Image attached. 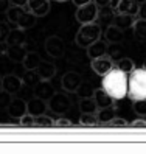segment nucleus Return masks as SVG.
<instances>
[{"mask_svg": "<svg viewBox=\"0 0 146 154\" xmlns=\"http://www.w3.org/2000/svg\"><path fill=\"white\" fill-rule=\"evenodd\" d=\"M92 2L98 6V8H103V6H107L112 3V0H92Z\"/></svg>", "mask_w": 146, "mask_h": 154, "instance_id": "a19ab883", "label": "nucleus"}, {"mask_svg": "<svg viewBox=\"0 0 146 154\" xmlns=\"http://www.w3.org/2000/svg\"><path fill=\"white\" fill-rule=\"evenodd\" d=\"M26 41V34H25V30L22 28H11L10 34L6 38V42L5 45H17V44H25Z\"/></svg>", "mask_w": 146, "mask_h": 154, "instance_id": "5701e85b", "label": "nucleus"}, {"mask_svg": "<svg viewBox=\"0 0 146 154\" xmlns=\"http://www.w3.org/2000/svg\"><path fill=\"white\" fill-rule=\"evenodd\" d=\"M137 17H138V19H146V2L138 5V13H137Z\"/></svg>", "mask_w": 146, "mask_h": 154, "instance_id": "58836bf2", "label": "nucleus"}, {"mask_svg": "<svg viewBox=\"0 0 146 154\" xmlns=\"http://www.w3.org/2000/svg\"><path fill=\"white\" fill-rule=\"evenodd\" d=\"M107 125H111L112 128H126L127 126V122L124 119H120V117H114V119L109 122Z\"/></svg>", "mask_w": 146, "mask_h": 154, "instance_id": "e433bc0d", "label": "nucleus"}, {"mask_svg": "<svg viewBox=\"0 0 146 154\" xmlns=\"http://www.w3.org/2000/svg\"><path fill=\"white\" fill-rule=\"evenodd\" d=\"M53 126H56V128H71L73 123H71V120L65 119L64 115H59V119L54 120V125Z\"/></svg>", "mask_w": 146, "mask_h": 154, "instance_id": "c9c22d12", "label": "nucleus"}, {"mask_svg": "<svg viewBox=\"0 0 146 154\" xmlns=\"http://www.w3.org/2000/svg\"><path fill=\"white\" fill-rule=\"evenodd\" d=\"M28 0H11V5H19V6H26Z\"/></svg>", "mask_w": 146, "mask_h": 154, "instance_id": "79ce46f5", "label": "nucleus"}, {"mask_svg": "<svg viewBox=\"0 0 146 154\" xmlns=\"http://www.w3.org/2000/svg\"><path fill=\"white\" fill-rule=\"evenodd\" d=\"M127 78H129V75L114 67L103 76V89L115 101L123 100L127 97Z\"/></svg>", "mask_w": 146, "mask_h": 154, "instance_id": "f257e3e1", "label": "nucleus"}, {"mask_svg": "<svg viewBox=\"0 0 146 154\" xmlns=\"http://www.w3.org/2000/svg\"><path fill=\"white\" fill-rule=\"evenodd\" d=\"M26 8L36 17H44L50 13L51 5H50V0H28L26 2Z\"/></svg>", "mask_w": 146, "mask_h": 154, "instance_id": "4468645a", "label": "nucleus"}, {"mask_svg": "<svg viewBox=\"0 0 146 154\" xmlns=\"http://www.w3.org/2000/svg\"><path fill=\"white\" fill-rule=\"evenodd\" d=\"M47 109H48L47 100L39 98V97H36V95L26 101V112L31 114L33 117H38V115L45 114V112H47Z\"/></svg>", "mask_w": 146, "mask_h": 154, "instance_id": "9b49d317", "label": "nucleus"}, {"mask_svg": "<svg viewBox=\"0 0 146 154\" xmlns=\"http://www.w3.org/2000/svg\"><path fill=\"white\" fill-rule=\"evenodd\" d=\"M54 2H67V0H54Z\"/></svg>", "mask_w": 146, "mask_h": 154, "instance_id": "de8ad7c7", "label": "nucleus"}, {"mask_svg": "<svg viewBox=\"0 0 146 154\" xmlns=\"http://www.w3.org/2000/svg\"><path fill=\"white\" fill-rule=\"evenodd\" d=\"M47 103L48 109L56 115H65L71 109V98L65 92H54Z\"/></svg>", "mask_w": 146, "mask_h": 154, "instance_id": "39448f33", "label": "nucleus"}, {"mask_svg": "<svg viewBox=\"0 0 146 154\" xmlns=\"http://www.w3.org/2000/svg\"><path fill=\"white\" fill-rule=\"evenodd\" d=\"M2 81H3V76H0V90L3 89V86H2Z\"/></svg>", "mask_w": 146, "mask_h": 154, "instance_id": "a18cd8bd", "label": "nucleus"}, {"mask_svg": "<svg viewBox=\"0 0 146 154\" xmlns=\"http://www.w3.org/2000/svg\"><path fill=\"white\" fill-rule=\"evenodd\" d=\"M45 51H47V55L51 56V58H61L64 56V53H65V42L62 41V38L56 34H51L48 36L47 39H45Z\"/></svg>", "mask_w": 146, "mask_h": 154, "instance_id": "0eeeda50", "label": "nucleus"}, {"mask_svg": "<svg viewBox=\"0 0 146 154\" xmlns=\"http://www.w3.org/2000/svg\"><path fill=\"white\" fill-rule=\"evenodd\" d=\"M132 111L138 117H146V98L132 100Z\"/></svg>", "mask_w": 146, "mask_h": 154, "instance_id": "7c9ffc66", "label": "nucleus"}, {"mask_svg": "<svg viewBox=\"0 0 146 154\" xmlns=\"http://www.w3.org/2000/svg\"><path fill=\"white\" fill-rule=\"evenodd\" d=\"M99 122H98V117L96 114H86V112H81V117H79V125L81 126H96Z\"/></svg>", "mask_w": 146, "mask_h": 154, "instance_id": "c756f323", "label": "nucleus"}, {"mask_svg": "<svg viewBox=\"0 0 146 154\" xmlns=\"http://www.w3.org/2000/svg\"><path fill=\"white\" fill-rule=\"evenodd\" d=\"M117 13H124V14H132L137 17L138 13V5L134 3L132 0H118L117 5L114 6Z\"/></svg>", "mask_w": 146, "mask_h": 154, "instance_id": "412c9836", "label": "nucleus"}, {"mask_svg": "<svg viewBox=\"0 0 146 154\" xmlns=\"http://www.w3.org/2000/svg\"><path fill=\"white\" fill-rule=\"evenodd\" d=\"M104 36V39L107 44H112V45H118V44H121L123 39H124V34H123V30H120L118 26L115 25H107L106 26V30L103 33Z\"/></svg>", "mask_w": 146, "mask_h": 154, "instance_id": "f3484780", "label": "nucleus"}, {"mask_svg": "<svg viewBox=\"0 0 146 154\" xmlns=\"http://www.w3.org/2000/svg\"><path fill=\"white\" fill-rule=\"evenodd\" d=\"M92 97H93V100H95L98 109H104V107H111V106L115 104V100L109 95L103 87H101V89H93Z\"/></svg>", "mask_w": 146, "mask_h": 154, "instance_id": "dca6fc26", "label": "nucleus"}, {"mask_svg": "<svg viewBox=\"0 0 146 154\" xmlns=\"http://www.w3.org/2000/svg\"><path fill=\"white\" fill-rule=\"evenodd\" d=\"M75 17H76V20L81 25L96 22V19H98V6L93 2H89L86 5H81V6H78Z\"/></svg>", "mask_w": 146, "mask_h": 154, "instance_id": "423d86ee", "label": "nucleus"}, {"mask_svg": "<svg viewBox=\"0 0 146 154\" xmlns=\"http://www.w3.org/2000/svg\"><path fill=\"white\" fill-rule=\"evenodd\" d=\"M22 81H23V86L33 89L41 81V78H39V75H38V72H36V70H26L25 73H23Z\"/></svg>", "mask_w": 146, "mask_h": 154, "instance_id": "cd10ccee", "label": "nucleus"}, {"mask_svg": "<svg viewBox=\"0 0 146 154\" xmlns=\"http://www.w3.org/2000/svg\"><path fill=\"white\" fill-rule=\"evenodd\" d=\"M2 86H3V90H6L8 94L17 95L22 90V87H23V81H22V78H19L14 73H8V75L3 76Z\"/></svg>", "mask_w": 146, "mask_h": 154, "instance_id": "9d476101", "label": "nucleus"}, {"mask_svg": "<svg viewBox=\"0 0 146 154\" xmlns=\"http://www.w3.org/2000/svg\"><path fill=\"white\" fill-rule=\"evenodd\" d=\"M10 31H11L10 23L0 20V44H5L6 42V38H8V34H10Z\"/></svg>", "mask_w": 146, "mask_h": 154, "instance_id": "f704fd0d", "label": "nucleus"}, {"mask_svg": "<svg viewBox=\"0 0 146 154\" xmlns=\"http://www.w3.org/2000/svg\"><path fill=\"white\" fill-rule=\"evenodd\" d=\"M127 97L131 100L146 98V67L134 69L127 78Z\"/></svg>", "mask_w": 146, "mask_h": 154, "instance_id": "7ed1b4c3", "label": "nucleus"}, {"mask_svg": "<svg viewBox=\"0 0 146 154\" xmlns=\"http://www.w3.org/2000/svg\"><path fill=\"white\" fill-rule=\"evenodd\" d=\"M41 61H42V58L39 56V53L28 51V53H26V56L23 58L22 64H23V69L25 70H36V69H38V66L41 64Z\"/></svg>", "mask_w": 146, "mask_h": 154, "instance_id": "b1692460", "label": "nucleus"}, {"mask_svg": "<svg viewBox=\"0 0 146 154\" xmlns=\"http://www.w3.org/2000/svg\"><path fill=\"white\" fill-rule=\"evenodd\" d=\"M79 111L86 112V114H96L98 112V106L95 103L93 97H83L79 100Z\"/></svg>", "mask_w": 146, "mask_h": 154, "instance_id": "a878e982", "label": "nucleus"}, {"mask_svg": "<svg viewBox=\"0 0 146 154\" xmlns=\"http://www.w3.org/2000/svg\"><path fill=\"white\" fill-rule=\"evenodd\" d=\"M117 2H118V0H112V3H111V5H112V6H115V5H117Z\"/></svg>", "mask_w": 146, "mask_h": 154, "instance_id": "49530a36", "label": "nucleus"}, {"mask_svg": "<svg viewBox=\"0 0 146 154\" xmlns=\"http://www.w3.org/2000/svg\"><path fill=\"white\" fill-rule=\"evenodd\" d=\"M13 97H14V95L8 94L6 90H3V89L0 90V111H6V109H8V106H10Z\"/></svg>", "mask_w": 146, "mask_h": 154, "instance_id": "473e14b6", "label": "nucleus"}, {"mask_svg": "<svg viewBox=\"0 0 146 154\" xmlns=\"http://www.w3.org/2000/svg\"><path fill=\"white\" fill-rule=\"evenodd\" d=\"M53 125H54V120L45 114L34 117V126H38V128H51Z\"/></svg>", "mask_w": 146, "mask_h": 154, "instance_id": "2f4dec72", "label": "nucleus"}, {"mask_svg": "<svg viewBox=\"0 0 146 154\" xmlns=\"http://www.w3.org/2000/svg\"><path fill=\"white\" fill-rule=\"evenodd\" d=\"M73 3H75L76 6H81V5H86V3H89V2H92V0H71Z\"/></svg>", "mask_w": 146, "mask_h": 154, "instance_id": "37998d69", "label": "nucleus"}, {"mask_svg": "<svg viewBox=\"0 0 146 154\" xmlns=\"http://www.w3.org/2000/svg\"><path fill=\"white\" fill-rule=\"evenodd\" d=\"M132 30H134V38L140 42H146V19H138L134 22L132 25Z\"/></svg>", "mask_w": 146, "mask_h": 154, "instance_id": "393cba45", "label": "nucleus"}, {"mask_svg": "<svg viewBox=\"0 0 146 154\" xmlns=\"http://www.w3.org/2000/svg\"><path fill=\"white\" fill-rule=\"evenodd\" d=\"M19 125L23 126V128H33V126H34V117L31 114H28V112L23 114L19 119Z\"/></svg>", "mask_w": 146, "mask_h": 154, "instance_id": "72a5a7b5", "label": "nucleus"}, {"mask_svg": "<svg viewBox=\"0 0 146 154\" xmlns=\"http://www.w3.org/2000/svg\"><path fill=\"white\" fill-rule=\"evenodd\" d=\"M131 126H132V128H146V120H144V117H140V119H137V120L131 122Z\"/></svg>", "mask_w": 146, "mask_h": 154, "instance_id": "4c0bfd02", "label": "nucleus"}, {"mask_svg": "<svg viewBox=\"0 0 146 154\" xmlns=\"http://www.w3.org/2000/svg\"><path fill=\"white\" fill-rule=\"evenodd\" d=\"M36 72H38V75H39L41 79L51 81V78L56 75V66H54L53 62H48V61H41V64L38 66Z\"/></svg>", "mask_w": 146, "mask_h": 154, "instance_id": "aec40b11", "label": "nucleus"}, {"mask_svg": "<svg viewBox=\"0 0 146 154\" xmlns=\"http://www.w3.org/2000/svg\"><path fill=\"white\" fill-rule=\"evenodd\" d=\"M54 92H56V90H54L53 84L48 79H41L39 83L33 87V95L39 97V98H44V100H47V101Z\"/></svg>", "mask_w": 146, "mask_h": 154, "instance_id": "2eb2a0df", "label": "nucleus"}, {"mask_svg": "<svg viewBox=\"0 0 146 154\" xmlns=\"http://www.w3.org/2000/svg\"><path fill=\"white\" fill-rule=\"evenodd\" d=\"M83 83H84V79L78 72H65L61 78V86L68 94H78Z\"/></svg>", "mask_w": 146, "mask_h": 154, "instance_id": "6e6552de", "label": "nucleus"}, {"mask_svg": "<svg viewBox=\"0 0 146 154\" xmlns=\"http://www.w3.org/2000/svg\"><path fill=\"white\" fill-rule=\"evenodd\" d=\"M6 112H8V115H10L11 119L19 120L23 114H26V100H23L20 97H13Z\"/></svg>", "mask_w": 146, "mask_h": 154, "instance_id": "f8f14e48", "label": "nucleus"}, {"mask_svg": "<svg viewBox=\"0 0 146 154\" xmlns=\"http://www.w3.org/2000/svg\"><path fill=\"white\" fill-rule=\"evenodd\" d=\"M118 70H121V72H124L126 75H129L131 72L135 69V64H134V61L131 59V58H120L118 59V62H117V66H115Z\"/></svg>", "mask_w": 146, "mask_h": 154, "instance_id": "c85d7f7f", "label": "nucleus"}, {"mask_svg": "<svg viewBox=\"0 0 146 154\" xmlns=\"http://www.w3.org/2000/svg\"><path fill=\"white\" fill-rule=\"evenodd\" d=\"M137 20V17L132 16V14H124V13H117L115 17H114V22L112 25L118 26L120 30H127V28H132L134 22Z\"/></svg>", "mask_w": 146, "mask_h": 154, "instance_id": "6ab92c4d", "label": "nucleus"}, {"mask_svg": "<svg viewBox=\"0 0 146 154\" xmlns=\"http://www.w3.org/2000/svg\"><path fill=\"white\" fill-rule=\"evenodd\" d=\"M134 3H137V5H141L143 2H146V0H132Z\"/></svg>", "mask_w": 146, "mask_h": 154, "instance_id": "c03bdc74", "label": "nucleus"}, {"mask_svg": "<svg viewBox=\"0 0 146 154\" xmlns=\"http://www.w3.org/2000/svg\"><path fill=\"white\" fill-rule=\"evenodd\" d=\"M107 42L106 41H101L98 39L96 42H93L92 45H89V47L86 48L87 50V56L89 59H96V58H101V56H106L107 55Z\"/></svg>", "mask_w": 146, "mask_h": 154, "instance_id": "a211bd4d", "label": "nucleus"}, {"mask_svg": "<svg viewBox=\"0 0 146 154\" xmlns=\"http://www.w3.org/2000/svg\"><path fill=\"white\" fill-rule=\"evenodd\" d=\"M115 14H117V11H115V8L112 5L98 8V19L96 20L101 22V23H106V25H112Z\"/></svg>", "mask_w": 146, "mask_h": 154, "instance_id": "4be33fe9", "label": "nucleus"}, {"mask_svg": "<svg viewBox=\"0 0 146 154\" xmlns=\"http://www.w3.org/2000/svg\"><path fill=\"white\" fill-rule=\"evenodd\" d=\"M26 50L25 44H17V45H5V55L6 58L13 61V62H22L23 58L26 56Z\"/></svg>", "mask_w": 146, "mask_h": 154, "instance_id": "ddd939ff", "label": "nucleus"}, {"mask_svg": "<svg viewBox=\"0 0 146 154\" xmlns=\"http://www.w3.org/2000/svg\"><path fill=\"white\" fill-rule=\"evenodd\" d=\"M115 106H111V107H104V109H98L96 112V117H98V122L99 123H109L114 117H117V112H115Z\"/></svg>", "mask_w": 146, "mask_h": 154, "instance_id": "bb28decb", "label": "nucleus"}, {"mask_svg": "<svg viewBox=\"0 0 146 154\" xmlns=\"http://www.w3.org/2000/svg\"><path fill=\"white\" fill-rule=\"evenodd\" d=\"M36 17L26 6H19V5H11L10 10L6 11V20L8 23L16 25L17 28L28 30L36 23Z\"/></svg>", "mask_w": 146, "mask_h": 154, "instance_id": "f03ea898", "label": "nucleus"}, {"mask_svg": "<svg viewBox=\"0 0 146 154\" xmlns=\"http://www.w3.org/2000/svg\"><path fill=\"white\" fill-rule=\"evenodd\" d=\"M114 67H115V62H114L112 56L106 55V56H101V58L92 59V70L98 76H104L107 72H111Z\"/></svg>", "mask_w": 146, "mask_h": 154, "instance_id": "1a4fd4ad", "label": "nucleus"}, {"mask_svg": "<svg viewBox=\"0 0 146 154\" xmlns=\"http://www.w3.org/2000/svg\"><path fill=\"white\" fill-rule=\"evenodd\" d=\"M11 6V0H0V13H6Z\"/></svg>", "mask_w": 146, "mask_h": 154, "instance_id": "ea45409f", "label": "nucleus"}, {"mask_svg": "<svg viewBox=\"0 0 146 154\" xmlns=\"http://www.w3.org/2000/svg\"><path fill=\"white\" fill-rule=\"evenodd\" d=\"M101 36H103L101 25H99L98 22L84 23V25H81V28L78 30V33L75 36V42H76L78 47L87 48L89 45H92L98 39H101Z\"/></svg>", "mask_w": 146, "mask_h": 154, "instance_id": "20e7f679", "label": "nucleus"}]
</instances>
